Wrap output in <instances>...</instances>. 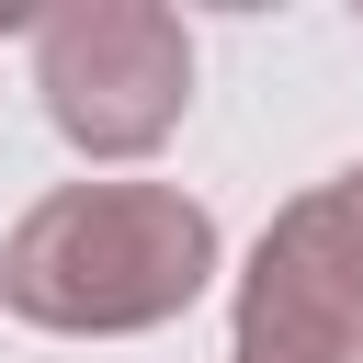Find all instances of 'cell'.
I'll list each match as a JSON object with an SVG mask.
<instances>
[{"instance_id": "3957f363", "label": "cell", "mask_w": 363, "mask_h": 363, "mask_svg": "<svg viewBox=\"0 0 363 363\" xmlns=\"http://www.w3.org/2000/svg\"><path fill=\"white\" fill-rule=\"evenodd\" d=\"M363 352V170L284 204L238 272V363H352Z\"/></svg>"}, {"instance_id": "7a4b0ae2", "label": "cell", "mask_w": 363, "mask_h": 363, "mask_svg": "<svg viewBox=\"0 0 363 363\" xmlns=\"http://www.w3.org/2000/svg\"><path fill=\"white\" fill-rule=\"evenodd\" d=\"M34 91L68 147L147 159L193 102V34L159 0H68L34 23Z\"/></svg>"}, {"instance_id": "6da1fadb", "label": "cell", "mask_w": 363, "mask_h": 363, "mask_svg": "<svg viewBox=\"0 0 363 363\" xmlns=\"http://www.w3.org/2000/svg\"><path fill=\"white\" fill-rule=\"evenodd\" d=\"M216 216L182 182H68L0 250V306L34 329H159L204 295Z\"/></svg>"}, {"instance_id": "277c9868", "label": "cell", "mask_w": 363, "mask_h": 363, "mask_svg": "<svg viewBox=\"0 0 363 363\" xmlns=\"http://www.w3.org/2000/svg\"><path fill=\"white\" fill-rule=\"evenodd\" d=\"M352 363H363V352H352Z\"/></svg>"}]
</instances>
